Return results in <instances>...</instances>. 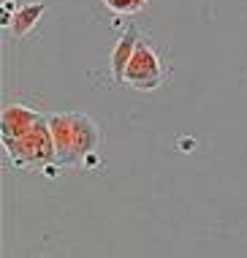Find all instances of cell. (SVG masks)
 <instances>
[{"instance_id": "1", "label": "cell", "mask_w": 247, "mask_h": 258, "mask_svg": "<svg viewBox=\"0 0 247 258\" xmlns=\"http://www.w3.org/2000/svg\"><path fill=\"white\" fill-rule=\"evenodd\" d=\"M3 141L8 158L19 169L44 171L54 158V139L49 122L27 106H5L3 112Z\"/></svg>"}, {"instance_id": "2", "label": "cell", "mask_w": 247, "mask_h": 258, "mask_svg": "<svg viewBox=\"0 0 247 258\" xmlns=\"http://www.w3.org/2000/svg\"><path fill=\"white\" fill-rule=\"evenodd\" d=\"M49 131L54 139V158L60 166H84V161L95 152L101 133L98 125L84 114H52Z\"/></svg>"}, {"instance_id": "3", "label": "cell", "mask_w": 247, "mask_h": 258, "mask_svg": "<svg viewBox=\"0 0 247 258\" xmlns=\"http://www.w3.org/2000/svg\"><path fill=\"white\" fill-rule=\"evenodd\" d=\"M166 79V71H163V63H160V54L152 49L150 44L139 41L136 46L131 63L125 65V73H122V84L133 90H158Z\"/></svg>"}, {"instance_id": "4", "label": "cell", "mask_w": 247, "mask_h": 258, "mask_svg": "<svg viewBox=\"0 0 247 258\" xmlns=\"http://www.w3.org/2000/svg\"><path fill=\"white\" fill-rule=\"evenodd\" d=\"M136 46H139V30L131 27L122 33V38L117 41L114 52H112V71H114V82L122 84V73H125V65L131 63Z\"/></svg>"}, {"instance_id": "5", "label": "cell", "mask_w": 247, "mask_h": 258, "mask_svg": "<svg viewBox=\"0 0 247 258\" xmlns=\"http://www.w3.org/2000/svg\"><path fill=\"white\" fill-rule=\"evenodd\" d=\"M46 11L44 3H30V5H22L19 11L14 14V22H11V30H14L16 38H22V35H27L30 30L35 27V22H38V16Z\"/></svg>"}, {"instance_id": "6", "label": "cell", "mask_w": 247, "mask_h": 258, "mask_svg": "<svg viewBox=\"0 0 247 258\" xmlns=\"http://www.w3.org/2000/svg\"><path fill=\"white\" fill-rule=\"evenodd\" d=\"M101 3L117 16H133L147 5V0H101Z\"/></svg>"}]
</instances>
